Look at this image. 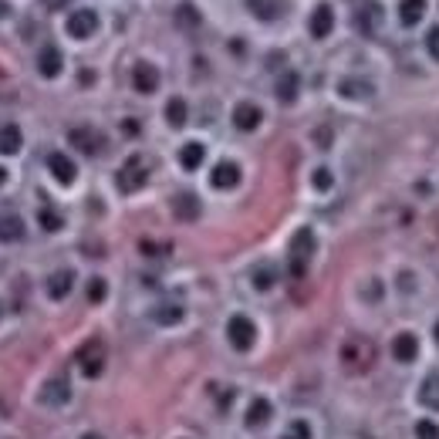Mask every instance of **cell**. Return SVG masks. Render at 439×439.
<instances>
[{
	"instance_id": "2e32d148",
	"label": "cell",
	"mask_w": 439,
	"mask_h": 439,
	"mask_svg": "<svg viewBox=\"0 0 439 439\" xmlns=\"http://www.w3.org/2000/svg\"><path fill=\"white\" fill-rule=\"evenodd\" d=\"M415 352H419V345H415V338L409 335V332L395 335V341H392V355H395L399 362H413Z\"/></svg>"
},
{
	"instance_id": "4fadbf2b",
	"label": "cell",
	"mask_w": 439,
	"mask_h": 439,
	"mask_svg": "<svg viewBox=\"0 0 439 439\" xmlns=\"http://www.w3.org/2000/svg\"><path fill=\"white\" fill-rule=\"evenodd\" d=\"M379 21H382V10H379V3H362V10L355 14V27L362 31V34H375L379 31Z\"/></svg>"
},
{
	"instance_id": "d6a6232c",
	"label": "cell",
	"mask_w": 439,
	"mask_h": 439,
	"mask_svg": "<svg viewBox=\"0 0 439 439\" xmlns=\"http://www.w3.org/2000/svg\"><path fill=\"white\" fill-rule=\"evenodd\" d=\"M281 439H311L308 422H301V419H298V422H291V426H287V433Z\"/></svg>"
},
{
	"instance_id": "d4e9b609",
	"label": "cell",
	"mask_w": 439,
	"mask_h": 439,
	"mask_svg": "<svg viewBox=\"0 0 439 439\" xmlns=\"http://www.w3.org/2000/svg\"><path fill=\"white\" fill-rule=\"evenodd\" d=\"M166 122H169L173 129H182V126H186V102H182V98H169V102H166Z\"/></svg>"
},
{
	"instance_id": "ac0fdd59",
	"label": "cell",
	"mask_w": 439,
	"mask_h": 439,
	"mask_svg": "<svg viewBox=\"0 0 439 439\" xmlns=\"http://www.w3.org/2000/svg\"><path fill=\"white\" fill-rule=\"evenodd\" d=\"M71 284H75V274L71 270H58V274H51V281H48V294H51L54 301H61V298H68Z\"/></svg>"
},
{
	"instance_id": "5bb4252c",
	"label": "cell",
	"mask_w": 439,
	"mask_h": 439,
	"mask_svg": "<svg viewBox=\"0 0 439 439\" xmlns=\"http://www.w3.org/2000/svg\"><path fill=\"white\" fill-rule=\"evenodd\" d=\"M48 166H51V176L58 182H64V186H68V182H75V162H71V159H68V155H61V153H51L48 155Z\"/></svg>"
},
{
	"instance_id": "ffe728a7",
	"label": "cell",
	"mask_w": 439,
	"mask_h": 439,
	"mask_svg": "<svg viewBox=\"0 0 439 439\" xmlns=\"http://www.w3.org/2000/svg\"><path fill=\"white\" fill-rule=\"evenodd\" d=\"M422 14H426V0H402V3H399V17H402L406 27L419 24Z\"/></svg>"
},
{
	"instance_id": "7a4b0ae2",
	"label": "cell",
	"mask_w": 439,
	"mask_h": 439,
	"mask_svg": "<svg viewBox=\"0 0 439 439\" xmlns=\"http://www.w3.org/2000/svg\"><path fill=\"white\" fill-rule=\"evenodd\" d=\"M146 180H149V169H146V162H142L139 155H132L129 162L119 169V176H115V182H119V189H122V193H135V189H142Z\"/></svg>"
},
{
	"instance_id": "9a60e30c",
	"label": "cell",
	"mask_w": 439,
	"mask_h": 439,
	"mask_svg": "<svg viewBox=\"0 0 439 439\" xmlns=\"http://www.w3.org/2000/svg\"><path fill=\"white\" fill-rule=\"evenodd\" d=\"M21 236H24V220L14 213H7V216L0 213V243H14Z\"/></svg>"
},
{
	"instance_id": "8992f818",
	"label": "cell",
	"mask_w": 439,
	"mask_h": 439,
	"mask_svg": "<svg viewBox=\"0 0 439 439\" xmlns=\"http://www.w3.org/2000/svg\"><path fill=\"white\" fill-rule=\"evenodd\" d=\"M68 395H71V388L64 379H51V382H44L41 386V406H48V409H61L64 402H68Z\"/></svg>"
},
{
	"instance_id": "6da1fadb",
	"label": "cell",
	"mask_w": 439,
	"mask_h": 439,
	"mask_svg": "<svg viewBox=\"0 0 439 439\" xmlns=\"http://www.w3.org/2000/svg\"><path fill=\"white\" fill-rule=\"evenodd\" d=\"M341 362L348 372H365L368 365L375 362V348H372V341L368 338H348L345 345H341Z\"/></svg>"
},
{
	"instance_id": "836d02e7",
	"label": "cell",
	"mask_w": 439,
	"mask_h": 439,
	"mask_svg": "<svg viewBox=\"0 0 439 439\" xmlns=\"http://www.w3.org/2000/svg\"><path fill=\"white\" fill-rule=\"evenodd\" d=\"M415 439H439V426L429 422V419H422V422L415 426Z\"/></svg>"
},
{
	"instance_id": "d6986e66",
	"label": "cell",
	"mask_w": 439,
	"mask_h": 439,
	"mask_svg": "<svg viewBox=\"0 0 439 439\" xmlns=\"http://www.w3.org/2000/svg\"><path fill=\"white\" fill-rule=\"evenodd\" d=\"M247 7L257 14L260 21H274V17L284 14V3L281 0H247Z\"/></svg>"
},
{
	"instance_id": "ba28073f",
	"label": "cell",
	"mask_w": 439,
	"mask_h": 439,
	"mask_svg": "<svg viewBox=\"0 0 439 439\" xmlns=\"http://www.w3.org/2000/svg\"><path fill=\"white\" fill-rule=\"evenodd\" d=\"M311 34L321 41V37H328L332 34V27H335V14H332V7L328 3H318L314 7V14H311Z\"/></svg>"
},
{
	"instance_id": "f35d334b",
	"label": "cell",
	"mask_w": 439,
	"mask_h": 439,
	"mask_svg": "<svg viewBox=\"0 0 439 439\" xmlns=\"http://www.w3.org/2000/svg\"><path fill=\"white\" fill-rule=\"evenodd\" d=\"M81 439H102L98 433H88V436H81Z\"/></svg>"
},
{
	"instance_id": "7402d4cb",
	"label": "cell",
	"mask_w": 439,
	"mask_h": 439,
	"mask_svg": "<svg viewBox=\"0 0 439 439\" xmlns=\"http://www.w3.org/2000/svg\"><path fill=\"white\" fill-rule=\"evenodd\" d=\"M298 88H301V78L294 75V71H287V75L277 81V102L291 105L294 98H298Z\"/></svg>"
},
{
	"instance_id": "5b68a950",
	"label": "cell",
	"mask_w": 439,
	"mask_h": 439,
	"mask_svg": "<svg viewBox=\"0 0 439 439\" xmlns=\"http://www.w3.org/2000/svg\"><path fill=\"white\" fill-rule=\"evenodd\" d=\"M95 31H98V14H95V10H75V14L68 17V34L78 37V41H81V37H92Z\"/></svg>"
},
{
	"instance_id": "4316f807",
	"label": "cell",
	"mask_w": 439,
	"mask_h": 439,
	"mask_svg": "<svg viewBox=\"0 0 439 439\" xmlns=\"http://www.w3.org/2000/svg\"><path fill=\"white\" fill-rule=\"evenodd\" d=\"M250 281H254L257 291H270V287L277 284V270H274V267H267V264H260L257 270L250 274Z\"/></svg>"
},
{
	"instance_id": "8fae6325",
	"label": "cell",
	"mask_w": 439,
	"mask_h": 439,
	"mask_svg": "<svg viewBox=\"0 0 439 439\" xmlns=\"http://www.w3.org/2000/svg\"><path fill=\"white\" fill-rule=\"evenodd\" d=\"M209 182H213L216 189H233V186L240 182V166H236V162H220V166L209 173Z\"/></svg>"
},
{
	"instance_id": "3957f363",
	"label": "cell",
	"mask_w": 439,
	"mask_h": 439,
	"mask_svg": "<svg viewBox=\"0 0 439 439\" xmlns=\"http://www.w3.org/2000/svg\"><path fill=\"white\" fill-rule=\"evenodd\" d=\"M227 338H230V345L236 352H250V345H254V321L250 318H243V314H233L230 321H227Z\"/></svg>"
},
{
	"instance_id": "e575fe53",
	"label": "cell",
	"mask_w": 439,
	"mask_h": 439,
	"mask_svg": "<svg viewBox=\"0 0 439 439\" xmlns=\"http://www.w3.org/2000/svg\"><path fill=\"white\" fill-rule=\"evenodd\" d=\"M332 173H328V169H314V186H318V189H332Z\"/></svg>"
},
{
	"instance_id": "1f68e13d",
	"label": "cell",
	"mask_w": 439,
	"mask_h": 439,
	"mask_svg": "<svg viewBox=\"0 0 439 439\" xmlns=\"http://www.w3.org/2000/svg\"><path fill=\"white\" fill-rule=\"evenodd\" d=\"M41 227H44V230H61V227H64V216H61V213H54V209H44V213H41Z\"/></svg>"
},
{
	"instance_id": "cb8c5ba5",
	"label": "cell",
	"mask_w": 439,
	"mask_h": 439,
	"mask_svg": "<svg viewBox=\"0 0 439 439\" xmlns=\"http://www.w3.org/2000/svg\"><path fill=\"white\" fill-rule=\"evenodd\" d=\"M17 149H21V129L17 126H3L0 129V153L14 155Z\"/></svg>"
},
{
	"instance_id": "d590c367",
	"label": "cell",
	"mask_w": 439,
	"mask_h": 439,
	"mask_svg": "<svg viewBox=\"0 0 439 439\" xmlns=\"http://www.w3.org/2000/svg\"><path fill=\"white\" fill-rule=\"evenodd\" d=\"M426 48H429V54L439 61V27H433V31H429V37H426Z\"/></svg>"
},
{
	"instance_id": "e0dca14e",
	"label": "cell",
	"mask_w": 439,
	"mask_h": 439,
	"mask_svg": "<svg viewBox=\"0 0 439 439\" xmlns=\"http://www.w3.org/2000/svg\"><path fill=\"white\" fill-rule=\"evenodd\" d=\"M419 402L426 409H439V372L426 375V382L419 386Z\"/></svg>"
},
{
	"instance_id": "484cf974",
	"label": "cell",
	"mask_w": 439,
	"mask_h": 439,
	"mask_svg": "<svg viewBox=\"0 0 439 439\" xmlns=\"http://www.w3.org/2000/svg\"><path fill=\"white\" fill-rule=\"evenodd\" d=\"M270 419V402L267 399H254L247 409V426H264Z\"/></svg>"
},
{
	"instance_id": "ab89813d",
	"label": "cell",
	"mask_w": 439,
	"mask_h": 439,
	"mask_svg": "<svg viewBox=\"0 0 439 439\" xmlns=\"http://www.w3.org/2000/svg\"><path fill=\"white\" fill-rule=\"evenodd\" d=\"M433 335H436V341H439V321H436V332H433Z\"/></svg>"
},
{
	"instance_id": "7c38bea8",
	"label": "cell",
	"mask_w": 439,
	"mask_h": 439,
	"mask_svg": "<svg viewBox=\"0 0 439 439\" xmlns=\"http://www.w3.org/2000/svg\"><path fill=\"white\" fill-rule=\"evenodd\" d=\"M61 68H64V61H61V51L58 48H41V54H37V71L44 78H58L61 75Z\"/></svg>"
},
{
	"instance_id": "74e56055",
	"label": "cell",
	"mask_w": 439,
	"mask_h": 439,
	"mask_svg": "<svg viewBox=\"0 0 439 439\" xmlns=\"http://www.w3.org/2000/svg\"><path fill=\"white\" fill-rule=\"evenodd\" d=\"M3 182H7V169L0 166V186H3Z\"/></svg>"
},
{
	"instance_id": "44dd1931",
	"label": "cell",
	"mask_w": 439,
	"mask_h": 439,
	"mask_svg": "<svg viewBox=\"0 0 439 439\" xmlns=\"http://www.w3.org/2000/svg\"><path fill=\"white\" fill-rule=\"evenodd\" d=\"M311 250H314V233H311L308 227H304V230L294 233V243H291V257L308 260V257H311Z\"/></svg>"
},
{
	"instance_id": "52a82bcc",
	"label": "cell",
	"mask_w": 439,
	"mask_h": 439,
	"mask_svg": "<svg viewBox=\"0 0 439 439\" xmlns=\"http://www.w3.org/2000/svg\"><path fill=\"white\" fill-rule=\"evenodd\" d=\"M169 207H173V213H176V220H182V223H193V220L200 216V209H203L200 207V200H196V193H186V189L173 196Z\"/></svg>"
},
{
	"instance_id": "4dcf8cb0",
	"label": "cell",
	"mask_w": 439,
	"mask_h": 439,
	"mask_svg": "<svg viewBox=\"0 0 439 439\" xmlns=\"http://www.w3.org/2000/svg\"><path fill=\"white\" fill-rule=\"evenodd\" d=\"M85 298H88L92 304L105 301V281H102V277H92V281H88V291H85Z\"/></svg>"
},
{
	"instance_id": "f1b7e54d",
	"label": "cell",
	"mask_w": 439,
	"mask_h": 439,
	"mask_svg": "<svg viewBox=\"0 0 439 439\" xmlns=\"http://www.w3.org/2000/svg\"><path fill=\"white\" fill-rule=\"evenodd\" d=\"M341 95H348V98H368L372 95V85L368 81H355V78H345L341 81Z\"/></svg>"
},
{
	"instance_id": "8d00e7d4",
	"label": "cell",
	"mask_w": 439,
	"mask_h": 439,
	"mask_svg": "<svg viewBox=\"0 0 439 439\" xmlns=\"http://www.w3.org/2000/svg\"><path fill=\"white\" fill-rule=\"evenodd\" d=\"M44 3H48V7H51V10H58V7H64V3H68V0H44Z\"/></svg>"
},
{
	"instance_id": "603a6c76",
	"label": "cell",
	"mask_w": 439,
	"mask_h": 439,
	"mask_svg": "<svg viewBox=\"0 0 439 439\" xmlns=\"http://www.w3.org/2000/svg\"><path fill=\"white\" fill-rule=\"evenodd\" d=\"M203 155H207V149L200 146V142H186L180 149V162H182V169H196L200 162H203Z\"/></svg>"
},
{
	"instance_id": "83f0119b",
	"label": "cell",
	"mask_w": 439,
	"mask_h": 439,
	"mask_svg": "<svg viewBox=\"0 0 439 439\" xmlns=\"http://www.w3.org/2000/svg\"><path fill=\"white\" fill-rule=\"evenodd\" d=\"M153 318L159 321V325H180V321H182V308H180V304H159V308L153 311Z\"/></svg>"
},
{
	"instance_id": "f546056e",
	"label": "cell",
	"mask_w": 439,
	"mask_h": 439,
	"mask_svg": "<svg viewBox=\"0 0 439 439\" xmlns=\"http://www.w3.org/2000/svg\"><path fill=\"white\" fill-rule=\"evenodd\" d=\"M71 146H75V149H81V153H95V149H98V142H95V132L75 129V132H71Z\"/></svg>"
},
{
	"instance_id": "277c9868",
	"label": "cell",
	"mask_w": 439,
	"mask_h": 439,
	"mask_svg": "<svg viewBox=\"0 0 439 439\" xmlns=\"http://www.w3.org/2000/svg\"><path fill=\"white\" fill-rule=\"evenodd\" d=\"M78 362H81V372L88 379L102 375V365H105V355H102V341H88L81 352H78Z\"/></svg>"
},
{
	"instance_id": "30bf717a",
	"label": "cell",
	"mask_w": 439,
	"mask_h": 439,
	"mask_svg": "<svg viewBox=\"0 0 439 439\" xmlns=\"http://www.w3.org/2000/svg\"><path fill=\"white\" fill-rule=\"evenodd\" d=\"M132 81H135V88L139 92H155L159 88V71H155V64H149V61H139L135 64V71H132Z\"/></svg>"
},
{
	"instance_id": "9c48e42d",
	"label": "cell",
	"mask_w": 439,
	"mask_h": 439,
	"mask_svg": "<svg viewBox=\"0 0 439 439\" xmlns=\"http://www.w3.org/2000/svg\"><path fill=\"white\" fill-rule=\"evenodd\" d=\"M233 126L240 132H254L260 126V108L250 102H240L233 108Z\"/></svg>"
}]
</instances>
